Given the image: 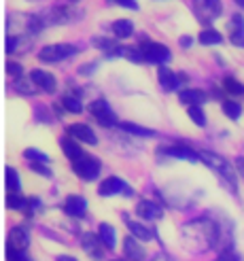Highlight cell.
<instances>
[{"label": "cell", "instance_id": "6", "mask_svg": "<svg viewBox=\"0 0 244 261\" xmlns=\"http://www.w3.org/2000/svg\"><path fill=\"white\" fill-rule=\"evenodd\" d=\"M98 193L102 198H111V195H119V193H125V198H132V189L127 187V182L119 176H109L100 182L98 187Z\"/></svg>", "mask_w": 244, "mask_h": 261}, {"label": "cell", "instance_id": "30", "mask_svg": "<svg viewBox=\"0 0 244 261\" xmlns=\"http://www.w3.org/2000/svg\"><path fill=\"white\" fill-rule=\"evenodd\" d=\"M7 74L9 76H13V79H21V74H23V68H21V64H17V62H13V60H9L7 62Z\"/></svg>", "mask_w": 244, "mask_h": 261}, {"label": "cell", "instance_id": "21", "mask_svg": "<svg viewBox=\"0 0 244 261\" xmlns=\"http://www.w3.org/2000/svg\"><path fill=\"white\" fill-rule=\"evenodd\" d=\"M98 236H100L102 244H104L109 251L115 249V229H113V225H109V223H100V225H98Z\"/></svg>", "mask_w": 244, "mask_h": 261}, {"label": "cell", "instance_id": "15", "mask_svg": "<svg viewBox=\"0 0 244 261\" xmlns=\"http://www.w3.org/2000/svg\"><path fill=\"white\" fill-rule=\"evenodd\" d=\"M83 251L89 255V257H94V259H102L104 257V251H102V240L100 236H94V233H85L83 236Z\"/></svg>", "mask_w": 244, "mask_h": 261}, {"label": "cell", "instance_id": "1", "mask_svg": "<svg viewBox=\"0 0 244 261\" xmlns=\"http://www.w3.org/2000/svg\"><path fill=\"white\" fill-rule=\"evenodd\" d=\"M181 236L191 251L202 253L216 244L219 225H214L210 219H196V221H189V223L183 225Z\"/></svg>", "mask_w": 244, "mask_h": 261}, {"label": "cell", "instance_id": "36", "mask_svg": "<svg viewBox=\"0 0 244 261\" xmlns=\"http://www.w3.org/2000/svg\"><path fill=\"white\" fill-rule=\"evenodd\" d=\"M232 43L236 47H244V32H232Z\"/></svg>", "mask_w": 244, "mask_h": 261}, {"label": "cell", "instance_id": "17", "mask_svg": "<svg viewBox=\"0 0 244 261\" xmlns=\"http://www.w3.org/2000/svg\"><path fill=\"white\" fill-rule=\"evenodd\" d=\"M178 100L187 107H200V104L206 100V94H204L202 89H183L181 94H178Z\"/></svg>", "mask_w": 244, "mask_h": 261}, {"label": "cell", "instance_id": "38", "mask_svg": "<svg viewBox=\"0 0 244 261\" xmlns=\"http://www.w3.org/2000/svg\"><path fill=\"white\" fill-rule=\"evenodd\" d=\"M94 70H96V64H89V66H81L79 68L81 74H89V72H94Z\"/></svg>", "mask_w": 244, "mask_h": 261}, {"label": "cell", "instance_id": "27", "mask_svg": "<svg viewBox=\"0 0 244 261\" xmlns=\"http://www.w3.org/2000/svg\"><path fill=\"white\" fill-rule=\"evenodd\" d=\"M223 113L229 117V119H240V115H242V107L238 102H234V100H225L223 102Z\"/></svg>", "mask_w": 244, "mask_h": 261}, {"label": "cell", "instance_id": "7", "mask_svg": "<svg viewBox=\"0 0 244 261\" xmlns=\"http://www.w3.org/2000/svg\"><path fill=\"white\" fill-rule=\"evenodd\" d=\"M89 113H92L102 125H106V127L117 125V115H115V111L111 109V104L106 100H102V98L94 100L89 104Z\"/></svg>", "mask_w": 244, "mask_h": 261}, {"label": "cell", "instance_id": "8", "mask_svg": "<svg viewBox=\"0 0 244 261\" xmlns=\"http://www.w3.org/2000/svg\"><path fill=\"white\" fill-rule=\"evenodd\" d=\"M64 213L68 217H76V219H83L87 215V200L83 195H68L66 200H64Z\"/></svg>", "mask_w": 244, "mask_h": 261}, {"label": "cell", "instance_id": "41", "mask_svg": "<svg viewBox=\"0 0 244 261\" xmlns=\"http://www.w3.org/2000/svg\"><path fill=\"white\" fill-rule=\"evenodd\" d=\"M236 3H238L240 7H244V0H236Z\"/></svg>", "mask_w": 244, "mask_h": 261}, {"label": "cell", "instance_id": "22", "mask_svg": "<svg viewBox=\"0 0 244 261\" xmlns=\"http://www.w3.org/2000/svg\"><path fill=\"white\" fill-rule=\"evenodd\" d=\"M127 227H130V231H132V236H134V238L143 240V242H147V240L153 238V231H151L149 227H145V225L136 223V221H127Z\"/></svg>", "mask_w": 244, "mask_h": 261}, {"label": "cell", "instance_id": "4", "mask_svg": "<svg viewBox=\"0 0 244 261\" xmlns=\"http://www.w3.org/2000/svg\"><path fill=\"white\" fill-rule=\"evenodd\" d=\"M74 54H79V49H76L74 45H68V43H58V45H47L43 47L41 51H38V60L41 62H62V60H66Z\"/></svg>", "mask_w": 244, "mask_h": 261}, {"label": "cell", "instance_id": "29", "mask_svg": "<svg viewBox=\"0 0 244 261\" xmlns=\"http://www.w3.org/2000/svg\"><path fill=\"white\" fill-rule=\"evenodd\" d=\"M187 115H189V119L194 121L196 125H200V127L206 125V115H204V111H202L200 107H189Z\"/></svg>", "mask_w": 244, "mask_h": 261}, {"label": "cell", "instance_id": "16", "mask_svg": "<svg viewBox=\"0 0 244 261\" xmlns=\"http://www.w3.org/2000/svg\"><path fill=\"white\" fill-rule=\"evenodd\" d=\"M166 153L172 155V158H178V160H187V162H200V153H196L194 149H189L187 145H174V147H168Z\"/></svg>", "mask_w": 244, "mask_h": 261}, {"label": "cell", "instance_id": "5", "mask_svg": "<svg viewBox=\"0 0 244 261\" xmlns=\"http://www.w3.org/2000/svg\"><path fill=\"white\" fill-rule=\"evenodd\" d=\"M72 170L81 180H96L100 174V164L92 155H83L81 160L72 162Z\"/></svg>", "mask_w": 244, "mask_h": 261}, {"label": "cell", "instance_id": "13", "mask_svg": "<svg viewBox=\"0 0 244 261\" xmlns=\"http://www.w3.org/2000/svg\"><path fill=\"white\" fill-rule=\"evenodd\" d=\"M123 253L127 261H145L147 253H145V246H140V240L130 236L123 240Z\"/></svg>", "mask_w": 244, "mask_h": 261}, {"label": "cell", "instance_id": "23", "mask_svg": "<svg viewBox=\"0 0 244 261\" xmlns=\"http://www.w3.org/2000/svg\"><path fill=\"white\" fill-rule=\"evenodd\" d=\"M21 189V180H19V172L15 168L7 166V191L9 193H19Z\"/></svg>", "mask_w": 244, "mask_h": 261}, {"label": "cell", "instance_id": "20", "mask_svg": "<svg viewBox=\"0 0 244 261\" xmlns=\"http://www.w3.org/2000/svg\"><path fill=\"white\" fill-rule=\"evenodd\" d=\"M200 43L202 45H206V47H212V45H221L223 43V34L221 32H216L214 28H204L200 32Z\"/></svg>", "mask_w": 244, "mask_h": 261}, {"label": "cell", "instance_id": "12", "mask_svg": "<svg viewBox=\"0 0 244 261\" xmlns=\"http://www.w3.org/2000/svg\"><path fill=\"white\" fill-rule=\"evenodd\" d=\"M136 215L147 219V221H157V219L164 217V211H161V206L155 204L153 200H143V202H138V206H136Z\"/></svg>", "mask_w": 244, "mask_h": 261}, {"label": "cell", "instance_id": "19", "mask_svg": "<svg viewBox=\"0 0 244 261\" xmlns=\"http://www.w3.org/2000/svg\"><path fill=\"white\" fill-rule=\"evenodd\" d=\"M113 34L117 36V38H130L132 34H134V23L130 21V19H117V21H113Z\"/></svg>", "mask_w": 244, "mask_h": 261}, {"label": "cell", "instance_id": "14", "mask_svg": "<svg viewBox=\"0 0 244 261\" xmlns=\"http://www.w3.org/2000/svg\"><path fill=\"white\" fill-rule=\"evenodd\" d=\"M157 79H159V85H161L166 91H170V89H176L178 85L185 81V74H176V72H172L170 68L161 66L159 72H157Z\"/></svg>", "mask_w": 244, "mask_h": 261}, {"label": "cell", "instance_id": "35", "mask_svg": "<svg viewBox=\"0 0 244 261\" xmlns=\"http://www.w3.org/2000/svg\"><path fill=\"white\" fill-rule=\"evenodd\" d=\"M17 89L21 91L23 96H32V94H34V89H32V87H30L28 83H25L23 79H19V81H17Z\"/></svg>", "mask_w": 244, "mask_h": 261}, {"label": "cell", "instance_id": "44", "mask_svg": "<svg viewBox=\"0 0 244 261\" xmlns=\"http://www.w3.org/2000/svg\"><path fill=\"white\" fill-rule=\"evenodd\" d=\"M219 261H223V259H219Z\"/></svg>", "mask_w": 244, "mask_h": 261}, {"label": "cell", "instance_id": "10", "mask_svg": "<svg viewBox=\"0 0 244 261\" xmlns=\"http://www.w3.org/2000/svg\"><path fill=\"white\" fill-rule=\"evenodd\" d=\"M30 81H32L36 87H41L43 91H47V94H53V91L58 89L56 76L49 74V72H45V70H32V72H30Z\"/></svg>", "mask_w": 244, "mask_h": 261}, {"label": "cell", "instance_id": "32", "mask_svg": "<svg viewBox=\"0 0 244 261\" xmlns=\"http://www.w3.org/2000/svg\"><path fill=\"white\" fill-rule=\"evenodd\" d=\"M232 30H234V32H244V17L238 15V13L232 17Z\"/></svg>", "mask_w": 244, "mask_h": 261}, {"label": "cell", "instance_id": "11", "mask_svg": "<svg viewBox=\"0 0 244 261\" xmlns=\"http://www.w3.org/2000/svg\"><path fill=\"white\" fill-rule=\"evenodd\" d=\"M66 129H68V134L74 140H81V142H85V145H96V142H98L94 129L89 127V125H85V123H72Z\"/></svg>", "mask_w": 244, "mask_h": 261}, {"label": "cell", "instance_id": "25", "mask_svg": "<svg viewBox=\"0 0 244 261\" xmlns=\"http://www.w3.org/2000/svg\"><path fill=\"white\" fill-rule=\"evenodd\" d=\"M121 129H125V132H130V134H136V136H155V132L149 127H143V125H136V123H130V121H123L119 123Z\"/></svg>", "mask_w": 244, "mask_h": 261}, {"label": "cell", "instance_id": "9", "mask_svg": "<svg viewBox=\"0 0 244 261\" xmlns=\"http://www.w3.org/2000/svg\"><path fill=\"white\" fill-rule=\"evenodd\" d=\"M30 244V236L23 227H13L7 236V251H25Z\"/></svg>", "mask_w": 244, "mask_h": 261}, {"label": "cell", "instance_id": "18", "mask_svg": "<svg viewBox=\"0 0 244 261\" xmlns=\"http://www.w3.org/2000/svg\"><path fill=\"white\" fill-rule=\"evenodd\" d=\"M60 145H62V151H64V155L70 160V162H76V160H81L83 158V149L76 145L74 140H70V138H62L60 140Z\"/></svg>", "mask_w": 244, "mask_h": 261}, {"label": "cell", "instance_id": "26", "mask_svg": "<svg viewBox=\"0 0 244 261\" xmlns=\"http://www.w3.org/2000/svg\"><path fill=\"white\" fill-rule=\"evenodd\" d=\"M62 107L66 109L68 113H74V115L83 113V104H81V100H79V98H74V96H64V98H62Z\"/></svg>", "mask_w": 244, "mask_h": 261}, {"label": "cell", "instance_id": "43", "mask_svg": "<svg viewBox=\"0 0 244 261\" xmlns=\"http://www.w3.org/2000/svg\"><path fill=\"white\" fill-rule=\"evenodd\" d=\"M115 261H121V259H115Z\"/></svg>", "mask_w": 244, "mask_h": 261}, {"label": "cell", "instance_id": "31", "mask_svg": "<svg viewBox=\"0 0 244 261\" xmlns=\"http://www.w3.org/2000/svg\"><path fill=\"white\" fill-rule=\"evenodd\" d=\"M28 166H30V170L32 172H36V174H41V176H45V178H51V170L45 166V164H38V162H28Z\"/></svg>", "mask_w": 244, "mask_h": 261}, {"label": "cell", "instance_id": "42", "mask_svg": "<svg viewBox=\"0 0 244 261\" xmlns=\"http://www.w3.org/2000/svg\"><path fill=\"white\" fill-rule=\"evenodd\" d=\"M28 3H36V0H28Z\"/></svg>", "mask_w": 244, "mask_h": 261}, {"label": "cell", "instance_id": "37", "mask_svg": "<svg viewBox=\"0 0 244 261\" xmlns=\"http://www.w3.org/2000/svg\"><path fill=\"white\" fill-rule=\"evenodd\" d=\"M151 261H174L170 255H166V253H159V255H155V257H153Z\"/></svg>", "mask_w": 244, "mask_h": 261}, {"label": "cell", "instance_id": "33", "mask_svg": "<svg viewBox=\"0 0 244 261\" xmlns=\"http://www.w3.org/2000/svg\"><path fill=\"white\" fill-rule=\"evenodd\" d=\"M111 3L119 5V7H125V9H130V11H138V3H136V0H111Z\"/></svg>", "mask_w": 244, "mask_h": 261}, {"label": "cell", "instance_id": "40", "mask_svg": "<svg viewBox=\"0 0 244 261\" xmlns=\"http://www.w3.org/2000/svg\"><path fill=\"white\" fill-rule=\"evenodd\" d=\"M181 47H191V36H183L181 38Z\"/></svg>", "mask_w": 244, "mask_h": 261}, {"label": "cell", "instance_id": "28", "mask_svg": "<svg viewBox=\"0 0 244 261\" xmlns=\"http://www.w3.org/2000/svg\"><path fill=\"white\" fill-rule=\"evenodd\" d=\"M23 158L28 160V162H38V164H49V158L43 153V151H38V149H34V147H30V149H25L23 151Z\"/></svg>", "mask_w": 244, "mask_h": 261}, {"label": "cell", "instance_id": "34", "mask_svg": "<svg viewBox=\"0 0 244 261\" xmlns=\"http://www.w3.org/2000/svg\"><path fill=\"white\" fill-rule=\"evenodd\" d=\"M7 259L9 261H30L21 251H7Z\"/></svg>", "mask_w": 244, "mask_h": 261}, {"label": "cell", "instance_id": "24", "mask_svg": "<svg viewBox=\"0 0 244 261\" xmlns=\"http://www.w3.org/2000/svg\"><path fill=\"white\" fill-rule=\"evenodd\" d=\"M223 87H225V91L229 96H244V85L238 79H234V76H225Z\"/></svg>", "mask_w": 244, "mask_h": 261}, {"label": "cell", "instance_id": "39", "mask_svg": "<svg viewBox=\"0 0 244 261\" xmlns=\"http://www.w3.org/2000/svg\"><path fill=\"white\" fill-rule=\"evenodd\" d=\"M56 261H79V259H76V257H70V255H60Z\"/></svg>", "mask_w": 244, "mask_h": 261}, {"label": "cell", "instance_id": "3", "mask_svg": "<svg viewBox=\"0 0 244 261\" xmlns=\"http://www.w3.org/2000/svg\"><path fill=\"white\" fill-rule=\"evenodd\" d=\"M140 54H143L145 62L149 64H159V66H164L166 62H170L172 60V51L161 45V43H155V41H145V43H140Z\"/></svg>", "mask_w": 244, "mask_h": 261}, {"label": "cell", "instance_id": "2", "mask_svg": "<svg viewBox=\"0 0 244 261\" xmlns=\"http://www.w3.org/2000/svg\"><path fill=\"white\" fill-rule=\"evenodd\" d=\"M194 13L200 23L208 25L216 17H221L223 13V3L221 0H194Z\"/></svg>", "mask_w": 244, "mask_h": 261}]
</instances>
